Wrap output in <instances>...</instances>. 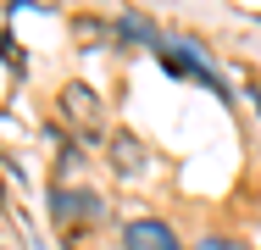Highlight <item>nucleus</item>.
Masks as SVG:
<instances>
[{
    "label": "nucleus",
    "instance_id": "1",
    "mask_svg": "<svg viewBox=\"0 0 261 250\" xmlns=\"http://www.w3.org/2000/svg\"><path fill=\"white\" fill-rule=\"evenodd\" d=\"M122 28H128L134 39H145V45L156 50L161 61H167V72H178V78H195V84H206V89H217V95H228V84L211 72V61H206L195 45H184V39H167V34H156L150 22H139V17H122Z\"/></svg>",
    "mask_w": 261,
    "mask_h": 250
},
{
    "label": "nucleus",
    "instance_id": "4",
    "mask_svg": "<svg viewBox=\"0 0 261 250\" xmlns=\"http://www.w3.org/2000/svg\"><path fill=\"white\" fill-rule=\"evenodd\" d=\"M117 167H122V172L139 167V145H134V139H117Z\"/></svg>",
    "mask_w": 261,
    "mask_h": 250
},
{
    "label": "nucleus",
    "instance_id": "2",
    "mask_svg": "<svg viewBox=\"0 0 261 250\" xmlns=\"http://www.w3.org/2000/svg\"><path fill=\"white\" fill-rule=\"evenodd\" d=\"M61 106H67V117L78 128H95L100 122V100H95V89H84V84H67L61 89Z\"/></svg>",
    "mask_w": 261,
    "mask_h": 250
},
{
    "label": "nucleus",
    "instance_id": "5",
    "mask_svg": "<svg viewBox=\"0 0 261 250\" xmlns=\"http://www.w3.org/2000/svg\"><path fill=\"white\" fill-rule=\"evenodd\" d=\"M206 250H228V245H222V239H211V245H206Z\"/></svg>",
    "mask_w": 261,
    "mask_h": 250
},
{
    "label": "nucleus",
    "instance_id": "3",
    "mask_svg": "<svg viewBox=\"0 0 261 250\" xmlns=\"http://www.w3.org/2000/svg\"><path fill=\"white\" fill-rule=\"evenodd\" d=\"M128 250H184V245H178L161 222H134V228H128Z\"/></svg>",
    "mask_w": 261,
    "mask_h": 250
}]
</instances>
